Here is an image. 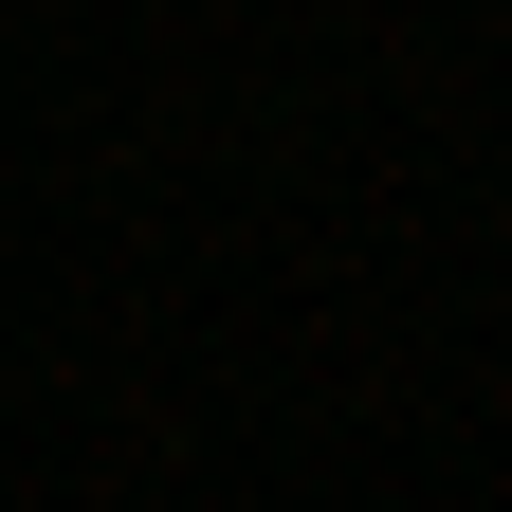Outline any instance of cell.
I'll use <instances>...</instances> for the list:
<instances>
[]
</instances>
